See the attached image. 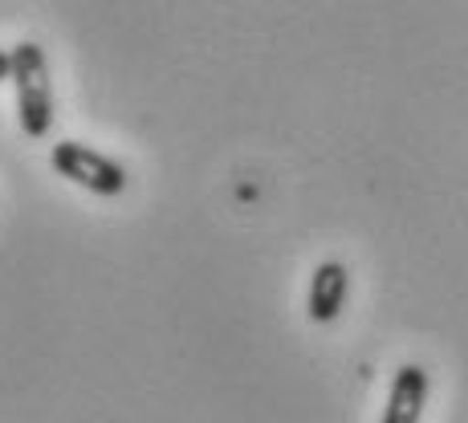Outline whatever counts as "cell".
I'll list each match as a JSON object with an SVG mask.
<instances>
[{"instance_id":"1","label":"cell","mask_w":468,"mask_h":423,"mask_svg":"<svg viewBox=\"0 0 468 423\" xmlns=\"http://www.w3.org/2000/svg\"><path fill=\"white\" fill-rule=\"evenodd\" d=\"M13 94H16V122L29 139H45L53 131V82H49V61L37 41H16L13 45Z\"/></svg>"},{"instance_id":"2","label":"cell","mask_w":468,"mask_h":423,"mask_svg":"<svg viewBox=\"0 0 468 423\" xmlns=\"http://www.w3.org/2000/svg\"><path fill=\"white\" fill-rule=\"evenodd\" d=\"M49 167L58 171L61 179H69L74 187H82V192H90V196H102V200L122 196L127 184H131L127 167H122L119 159L106 155V151H98V147H90V143H82V139L53 143Z\"/></svg>"},{"instance_id":"3","label":"cell","mask_w":468,"mask_h":423,"mask_svg":"<svg viewBox=\"0 0 468 423\" xmlns=\"http://www.w3.org/2000/svg\"><path fill=\"white\" fill-rule=\"evenodd\" d=\"M428 391H431V375L420 363H403L391 379L383 423H420L428 407Z\"/></svg>"},{"instance_id":"4","label":"cell","mask_w":468,"mask_h":423,"mask_svg":"<svg viewBox=\"0 0 468 423\" xmlns=\"http://www.w3.org/2000/svg\"><path fill=\"white\" fill-rule=\"evenodd\" d=\"M346 293H350L346 265H342V260H322L310 277V293H305V313H310V322L330 326L342 313V305H346Z\"/></svg>"},{"instance_id":"5","label":"cell","mask_w":468,"mask_h":423,"mask_svg":"<svg viewBox=\"0 0 468 423\" xmlns=\"http://www.w3.org/2000/svg\"><path fill=\"white\" fill-rule=\"evenodd\" d=\"M0 82H13V49H0Z\"/></svg>"}]
</instances>
